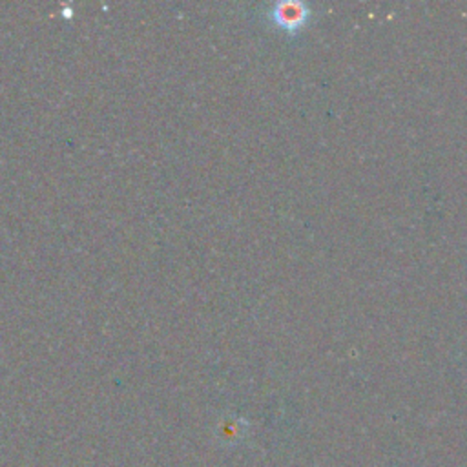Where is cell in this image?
I'll return each instance as SVG.
<instances>
[{"instance_id": "obj_1", "label": "cell", "mask_w": 467, "mask_h": 467, "mask_svg": "<svg viewBox=\"0 0 467 467\" xmlns=\"http://www.w3.org/2000/svg\"><path fill=\"white\" fill-rule=\"evenodd\" d=\"M268 16L279 29L286 31L288 35H297L308 26L312 9L301 0H281L270 7Z\"/></svg>"}]
</instances>
